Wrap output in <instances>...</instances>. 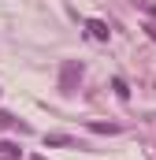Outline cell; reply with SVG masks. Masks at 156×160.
I'll use <instances>...</instances> for the list:
<instances>
[{
    "instance_id": "obj_3",
    "label": "cell",
    "mask_w": 156,
    "mask_h": 160,
    "mask_svg": "<svg viewBox=\"0 0 156 160\" xmlns=\"http://www.w3.org/2000/svg\"><path fill=\"white\" fill-rule=\"evenodd\" d=\"M89 130H97V134H115L119 127H112V123H93V127H89Z\"/></svg>"
},
{
    "instance_id": "obj_4",
    "label": "cell",
    "mask_w": 156,
    "mask_h": 160,
    "mask_svg": "<svg viewBox=\"0 0 156 160\" xmlns=\"http://www.w3.org/2000/svg\"><path fill=\"white\" fill-rule=\"evenodd\" d=\"M112 89H115L119 97H130V89H126V82H123V78H115V82H112Z\"/></svg>"
},
{
    "instance_id": "obj_5",
    "label": "cell",
    "mask_w": 156,
    "mask_h": 160,
    "mask_svg": "<svg viewBox=\"0 0 156 160\" xmlns=\"http://www.w3.org/2000/svg\"><path fill=\"white\" fill-rule=\"evenodd\" d=\"M7 123H11V116H7V112H0V127H7Z\"/></svg>"
},
{
    "instance_id": "obj_1",
    "label": "cell",
    "mask_w": 156,
    "mask_h": 160,
    "mask_svg": "<svg viewBox=\"0 0 156 160\" xmlns=\"http://www.w3.org/2000/svg\"><path fill=\"white\" fill-rule=\"evenodd\" d=\"M89 34H93L97 41H108V34H112V30H108V26H104L100 19H93V22H89Z\"/></svg>"
},
{
    "instance_id": "obj_6",
    "label": "cell",
    "mask_w": 156,
    "mask_h": 160,
    "mask_svg": "<svg viewBox=\"0 0 156 160\" xmlns=\"http://www.w3.org/2000/svg\"><path fill=\"white\" fill-rule=\"evenodd\" d=\"M37 160H45V157H37Z\"/></svg>"
},
{
    "instance_id": "obj_2",
    "label": "cell",
    "mask_w": 156,
    "mask_h": 160,
    "mask_svg": "<svg viewBox=\"0 0 156 160\" xmlns=\"http://www.w3.org/2000/svg\"><path fill=\"white\" fill-rule=\"evenodd\" d=\"M45 145H71V138H67V134H48Z\"/></svg>"
}]
</instances>
